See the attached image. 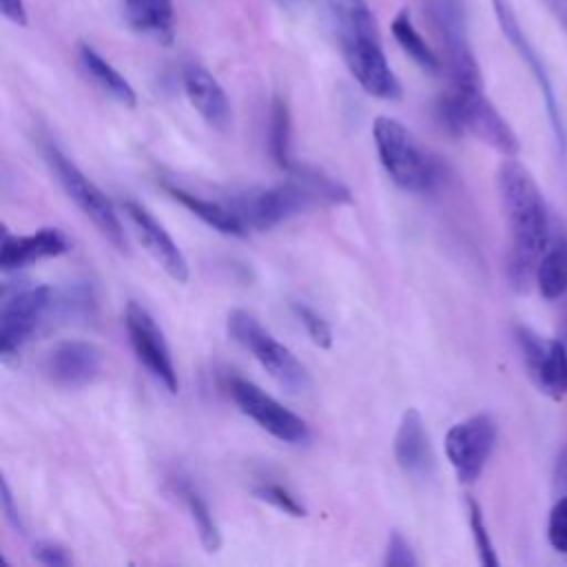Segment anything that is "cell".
Listing matches in <instances>:
<instances>
[{
	"label": "cell",
	"instance_id": "52a82bcc",
	"mask_svg": "<svg viewBox=\"0 0 567 567\" xmlns=\"http://www.w3.org/2000/svg\"><path fill=\"white\" fill-rule=\"evenodd\" d=\"M425 16L443 44L452 86H483L481 66L467 38L463 0H423Z\"/></svg>",
	"mask_w": 567,
	"mask_h": 567
},
{
	"label": "cell",
	"instance_id": "ac0fdd59",
	"mask_svg": "<svg viewBox=\"0 0 567 567\" xmlns=\"http://www.w3.org/2000/svg\"><path fill=\"white\" fill-rule=\"evenodd\" d=\"M69 239L58 228H40L31 235H11L2 233V246H0V268L4 272L18 270L24 266H31L40 259L60 257L69 250Z\"/></svg>",
	"mask_w": 567,
	"mask_h": 567
},
{
	"label": "cell",
	"instance_id": "6da1fadb",
	"mask_svg": "<svg viewBox=\"0 0 567 567\" xmlns=\"http://www.w3.org/2000/svg\"><path fill=\"white\" fill-rule=\"evenodd\" d=\"M496 186L509 233L507 275L512 286L525 292L534 284L538 261L551 239L549 208L534 175L516 157L501 162Z\"/></svg>",
	"mask_w": 567,
	"mask_h": 567
},
{
	"label": "cell",
	"instance_id": "7402d4cb",
	"mask_svg": "<svg viewBox=\"0 0 567 567\" xmlns=\"http://www.w3.org/2000/svg\"><path fill=\"white\" fill-rule=\"evenodd\" d=\"M128 24L144 35L168 44L175 35L173 0H124Z\"/></svg>",
	"mask_w": 567,
	"mask_h": 567
},
{
	"label": "cell",
	"instance_id": "3957f363",
	"mask_svg": "<svg viewBox=\"0 0 567 567\" xmlns=\"http://www.w3.org/2000/svg\"><path fill=\"white\" fill-rule=\"evenodd\" d=\"M372 137L379 162L396 186L410 193H430L441 184V162L419 146L399 120L379 115L372 124Z\"/></svg>",
	"mask_w": 567,
	"mask_h": 567
},
{
	"label": "cell",
	"instance_id": "9c48e42d",
	"mask_svg": "<svg viewBox=\"0 0 567 567\" xmlns=\"http://www.w3.org/2000/svg\"><path fill=\"white\" fill-rule=\"evenodd\" d=\"M496 421L485 412L467 416L447 430L445 456L461 483L470 485L483 474L496 447Z\"/></svg>",
	"mask_w": 567,
	"mask_h": 567
},
{
	"label": "cell",
	"instance_id": "1f68e13d",
	"mask_svg": "<svg viewBox=\"0 0 567 567\" xmlns=\"http://www.w3.org/2000/svg\"><path fill=\"white\" fill-rule=\"evenodd\" d=\"M383 565H388V567H414V565H419V558L414 556L410 543L399 532H392L390 538H388Z\"/></svg>",
	"mask_w": 567,
	"mask_h": 567
},
{
	"label": "cell",
	"instance_id": "f546056e",
	"mask_svg": "<svg viewBox=\"0 0 567 567\" xmlns=\"http://www.w3.org/2000/svg\"><path fill=\"white\" fill-rule=\"evenodd\" d=\"M292 312L297 315L299 323L306 328V332L315 346H319V348L332 346V328L315 308H310L306 303H292Z\"/></svg>",
	"mask_w": 567,
	"mask_h": 567
},
{
	"label": "cell",
	"instance_id": "7c38bea8",
	"mask_svg": "<svg viewBox=\"0 0 567 567\" xmlns=\"http://www.w3.org/2000/svg\"><path fill=\"white\" fill-rule=\"evenodd\" d=\"M523 365L536 390L551 401L567 396V348L560 339L543 337L527 326H516Z\"/></svg>",
	"mask_w": 567,
	"mask_h": 567
},
{
	"label": "cell",
	"instance_id": "5bb4252c",
	"mask_svg": "<svg viewBox=\"0 0 567 567\" xmlns=\"http://www.w3.org/2000/svg\"><path fill=\"white\" fill-rule=\"evenodd\" d=\"M44 377L58 388H84L93 383L104 368V352L91 343L80 339L58 341L42 357Z\"/></svg>",
	"mask_w": 567,
	"mask_h": 567
},
{
	"label": "cell",
	"instance_id": "44dd1931",
	"mask_svg": "<svg viewBox=\"0 0 567 567\" xmlns=\"http://www.w3.org/2000/svg\"><path fill=\"white\" fill-rule=\"evenodd\" d=\"M164 188L173 199H177L184 208H188L195 217H199L206 226L215 228L217 233L230 235V237H244L248 233L246 224L239 219V215L226 202L206 199V197H199V195L188 193L182 186H173V184H164Z\"/></svg>",
	"mask_w": 567,
	"mask_h": 567
},
{
	"label": "cell",
	"instance_id": "4dcf8cb0",
	"mask_svg": "<svg viewBox=\"0 0 567 567\" xmlns=\"http://www.w3.org/2000/svg\"><path fill=\"white\" fill-rule=\"evenodd\" d=\"M547 540L554 551L567 556V494L560 496L549 509Z\"/></svg>",
	"mask_w": 567,
	"mask_h": 567
},
{
	"label": "cell",
	"instance_id": "484cf974",
	"mask_svg": "<svg viewBox=\"0 0 567 567\" xmlns=\"http://www.w3.org/2000/svg\"><path fill=\"white\" fill-rule=\"evenodd\" d=\"M175 492L179 494V498L184 501L195 527H197V536H199V543L206 551H217L221 547V534H219V527H217V520L206 503V498L199 494V489L186 481V478H179L175 483Z\"/></svg>",
	"mask_w": 567,
	"mask_h": 567
},
{
	"label": "cell",
	"instance_id": "2e32d148",
	"mask_svg": "<svg viewBox=\"0 0 567 567\" xmlns=\"http://www.w3.org/2000/svg\"><path fill=\"white\" fill-rule=\"evenodd\" d=\"M122 208L151 257L168 272V277H173L177 284H184L188 279V261L173 237L164 230V226L133 199H124Z\"/></svg>",
	"mask_w": 567,
	"mask_h": 567
},
{
	"label": "cell",
	"instance_id": "ffe728a7",
	"mask_svg": "<svg viewBox=\"0 0 567 567\" xmlns=\"http://www.w3.org/2000/svg\"><path fill=\"white\" fill-rule=\"evenodd\" d=\"M319 2L337 31L339 44L379 38L377 20L368 0H319Z\"/></svg>",
	"mask_w": 567,
	"mask_h": 567
},
{
	"label": "cell",
	"instance_id": "d4e9b609",
	"mask_svg": "<svg viewBox=\"0 0 567 567\" xmlns=\"http://www.w3.org/2000/svg\"><path fill=\"white\" fill-rule=\"evenodd\" d=\"M390 31H392V38L396 40V44L403 49V53H408L412 58V62L427 71V73H439L441 71V60L439 55L434 53V49L423 40V35L416 31L414 22H412V16L408 9H401L392 24H390Z\"/></svg>",
	"mask_w": 567,
	"mask_h": 567
},
{
	"label": "cell",
	"instance_id": "8d00e7d4",
	"mask_svg": "<svg viewBox=\"0 0 567 567\" xmlns=\"http://www.w3.org/2000/svg\"><path fill=\"white\" fill-rule=\"evenodd\" d=\"M556 481L567 487V447L560 452L558 463H556Z\"/></svg>",
	"mask_w": 567,
	"mask_h": 567
},
{
	"label": "cell",
	"instance_id": "83f0119b",
	"mask_svg": "<svg viewBox=\"0 0 567 567\" xmlns=\"http://www.w3.org/2000/svg\"><path fill=\"white\" fill-rule=\"evenodd\" d=\"M467 520H470L472 538H474V545H476V551H478V560L485 567H496L498 565V556H496L494 543L489 538V532H487L481 505L474 498H467Z\"/></svg>",
	"mask_w": 567,
	"mask_h": 567
},
{
	"label": "cell",
	"instance_id": "e0dca14e",
	"mask_svg": "<svg viewBox=\"0 0 567 567\" xmlns=\"http://www.w3.org/2000/svg\"><path fill=\"white\" fill-rule=\"evenodd\" d=\"M182 82L190 106L202 115V120L217 131H226L233 122V111L228 95L215 75L199 64H188L184 66Z\"/></svg>",
	"mask_w": 567,
	"mask_h": 567
},
{
	"label": "cell",
	"instance_id": "f1b7e54d",
	"mask_svg": "<svg viewBox=\"0 0 567 567\" xmlns=\"http://www.w3.org/2000/svg\"><path fill=\"white\" fill-rule=\"evenodd\" d=\"M255 498L272 505L275 509L288 514V516H306V507L297 501V496H292L286 487L277 485V483H261L252 487Z\"/></svg>",
	"mask_w": 567,
	"mask_h": 567
},
{
	"label": "cell",
	"instance_id": "d6a6232c",
	"mask_svg": "<svg viewBox=\"0 0 567 567\" xmlns=\"http://www.w3.org/2000/svg\"><path fill=\"white\" fill-rule=\"evenodd\" d=\"M33 558L40 563V565H47V567H64V565H71V556L69 551L53 543V540H40L33 545Z\"/></svg>",
	"mask_w": 567,
	"mask_h": 567
},
{
	"label": "cell",
	"instance_id": "30bf717a",
	"mask_svg": "<svg viewBox=\"0 0 567 567\" xmlns=\"http://www.w3.org/2000/svg\"><path fill=\"white\" fill-rule=\"evenodd\" d=\"M58 310V292L51 286H33L16 292L0 310V354L4 361L16 357L22 346Z\"/></svg>",
	"mask_w": 567,
	"mask_h": 567
},
{
	"label": "cell",
	"instance_id": "9a60e30c",
	"mask_svg": "<svg viewBox=\"0 0 567 567\" xmlns=\"http://www.w3.org/2000/svg\"><path fill=\"white\" fill-rule=\"evenodd\" d=\"M346 66L359 86L379 100H399L401 97V82L388 64V58L381 47V38L354 40L339 44Z\"/></svg>",
	"mask_w": 567,
	"mask_h": 567
},
{
	"label": "cell",
	"instance_id": "603a6c76",
	"mask_svg": "<svg viewBox=\"0 0 567 567\" xmlns=\"http://www.w3.org/2000/svg\"><path fill=\"white\" fill-rule=\"evenodd\" d=\"M78 55H80V62L84 66V71L89 73V78L104 91L109 93L115 102L133 109L137 104V95H135V89L131 86V82L109 62L104 60L91 44H80L78 49Z\"/></svg>",
	"mask_w": 567,
	"mask_h": 567
},
{
	"label": "cell",
	"instance_id": "8992f818",
	"mask_svg": "<svg viewBox=\"0 0 567 567\" xmlns=\"http://www.w3.org/2000/svg\"><path fill=\"white\" fill-rule=\"evenodd\" d=\"M42 151L51 173L55 175L69 199L82 210L86 219H91V224L106 241H111L120 252H126L128 239L111 199L53 142H47Z\"/></svg>",
	"mask_w": 567,
	"mask_h": 567
},
{
	"label": "cell",
	"instance_id": "d590c367",
	"mask_svg": "<svg viewBox=\"0 0 567 567\" xmlns=\"http://www.w3.org/2000/svg\"><path fill=\"white\" fill-rule=\"evenodd\" d=\"M543 4L547 7V11L556 18V22L567 33V0H543Z\"/></svg>",
	"mask_w": 567,
	"mask_h": 567
},
{
	"label": "cell",
	"instance_id": "4fadbf2b",
	"mask_svg": "<svg viewBox=\"0 0 567 567\" xmlns=\"http://www.w3.org/2000/svg\"><path fill=\"white\" fill-rule=\"evenodd\" d=\"M124 326L137 361L148 370V374L155 381H159L171 394H175L179 390L177 370L171 357V348L164 339V332L155 323L151 312L137 301H128L124 310Z\"/></svg>",
	"mask_w": 567,
	"mask_h": 567
},
{
	"label": "cell",
	"instance_id": "e575fe53",
	"mask_svg": "<svg viewBox=\"0 0 567 567\" xmlns=\"http://www.w3.org/2000/svg\"><path fill=\"white\" fill-rule=\"evenodd\" d=\"M0 9H2V16L7 20H11L13 24H18V27H27L29 24L24 0H0Z\"/></svg>",
	"mask_w": 567,
	"mask_h": 567
},
{
	"label": "cell",
	"instance_id": "d6986e66",
	"mask_svg": "<svg viewBox=\"0 0 567 567\" xmlns=\"http://www.w3.org/2000/svg\"><path fill=\"white\" fill-rule=\"evenodd\" d=\"M394 458L399 467L414 478H425L434 467L430 436L416 408H408L399 421L394 434Z\"/></svg>",
	"mask_w": 567,
	"mask_h": 567
},
{
	"label": "cell",
	"instance_id": "836d02e7",
	"mask_svg": "<svg viewBox=\"0 0 567 567\" xmlns=\"http://www.w3.org/2000/svg\"><path fill=\"white\" fill-rule=\"evenodd\" d=\"M0 505H2V514L4 518L18 529V532H24L22 527V518H20V512L13 507V498H11V492H9V483L2 478V487H0Z\"/></svg>",
	"mask_w": 567,
	"mask_h": 567
},
{
	"label": "cell",
	"instance_id": "5b68a950",
	"mask_svg": "<svg viewBox=\"0 0 567 567\" xmlns=\"http://www.w3.org/2000/svg\"><path fill=\"white\" fill-rule=\"evenodd\" d=\"M226 328L233 341L250 352L281 388L292 394H301L310 388V374L306 365L292 354L290 348L275 339L252 312L241 308L230 310L226 317Z\"/></svg>",
	"mask_w": 567,
	"mask_h": 567
},
{
	"label": "cell",
	"instance_id": "ba28073f",
	"mask_svg": "<svg viewBox=\"0 0 567 567\" xmlns=\"http://www.w3.org/2000/svg\"><path fill=\"white\" fill-rule=\"evenodd\" d=\"M228 390L235 405L277 441L301 445L310 439L308 423L299 414L281 405L266 390H261L257 383L241 377H230Z\"/></svg>",
	"mask_w": 567,
	"mask_h": 567
},
{
	"label": "cell",
	"instance_id": "7a4b0ae2",
	"mask_svg": "<svg viewBox=\"0 0 567 567\" xmlns=\"http://www.w3.org/2000/svg\"><path fill=\"white\" fill-rule=\"evenodd\" d=\"M350 202V190L339 179L319 168L299 164L288 168V177L281 184L246 188L226 199L248 230H268L310 208Z\"/></svg>",
	"mask_w": 567,
	"mask_h": 567
},
{
	"label": "cell",
	"instance_id": "277c9868",
	"mask_svg": "<svg viewBox=\"0 0 567 567\" xmlns=\"http://www.w3.org/2000/svg\"><path fill=\"white\" fill-rule=\"evenodd\" d=\"M443 124L454 133H470L505 157H516L520 142L483 86H450L439 102Z\"/></svg>",
	"mask_w": 567,
	"mask_h": 567
},
{
	"label": "cell",
	"instance_id": "8fae6325",
	"mask_svg": "<svg viewBox=\"0 0 567 567\" xmlns=\"http://www.w3.org/2000/svg\"><path fill=\"white\" fill-rule=\"evenodd\" d=\"M489 4H492V11L496 16V22H498L503 35L507 38L512 49L518 53V58L525 62V66L534 75V80H536V84L543 93V100H545V109H547V117H549L556 144L560 148V155H565V151H567V131H565L560 106H558V100H556V91H554V84L549 80V73H547V66H545L543 58L538 55L536 47L529 42L527 33H525L518 16H516V9H514L512 0H489Z\"/></svg>",
	"mask_w": 567,
	"mask_h": 567
},
{
	"label": "cell",
	"instance_id": "cb8c5ba5",
	"mask_svg": "<svg viewBox=\"0 0 567 567\" xmlns=\"http://www.w3.org/2000/svg\"><path fill=\"white\" fill-rule=\"evenodd\" d=\"M534 284L547 301H556L567 292V237L558 235L549 239L538 261Z\"/></svg>",
	"mask_w": 567,
	"mask_h": 567
},
{
	"label": "cell",
	"instance_id": "4316f807",
	"mask_svg": "<svg viewBox=\"0 0 567 567\" xmlns=\"http://www.w3.org/2000/svg\"><path fill=\"white\" fill-rule=\"evenodd\" d=\"M290 135H292V126H290V109L286 104L284 97H275L272 106H270V117H268V153L272 157V162L288 171L292 166L290 159Z\"/></svg>",
	"mask_w": 567,
	"mask_h": 567
}]
</instances>
